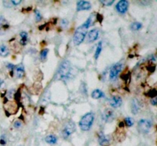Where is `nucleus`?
Listing matches in <instances>:
<instances>
[{
	"label": "nucleus",
	"mask_w": 157,
	"mask_h": 146,
	"mask_svg": "<svg viewBox=\"0 0 157 146\" xmlns=\"http://www.w3.org/2000/svg\"><path fill=\"white\" fill-rule=\"evenodd\" d=\"M88 26L87 25L84 23L81 26H79L77 29H76L74 35V43L75 45H79L83 43V41L84 40V38L87 33V29H88Z\"/></svg>",
	"instance_id": "nucleus-1"
},
{
	"label": "nucleus",
	"mask_w": 157,
	"mask_h": 146,
	"mask_svg": "<svg viewBox=\"0 0 157 146\" xmlns=\"http://www.w3.org/2000/svg\"><path fill=\"white\" fill-rule=\"evenodd\" d=\"M71 73V62L68 60H65L60 65L57 73V79L65 80L70 76Z\"/></svg>",
	"instance_id": "nucleus-2"
},
{
	"label": "nucleus",
	"mask_w": 157,
	"mask_h": 146,
	"mask_svg": "<svg viewBox=\"0 0 157 146\" xmlns=\"http://www.w3.org/2000/svg\"><path fill=\"white\" fill-rule=\"evenodd\" d=\"M94 115L92 112H88L85 114L81 119L80 120L79 126L82 131H89L94 123Z\"/></svg>",
	"instance_id": "nucleus-3"
},
{
	"label": "nucleus",
	"mask_w": 157,
	"mask_h": 146,
	"mask_svg": "<svg viewBox=\"0 0 157 146\" xmlns=\"http://www.w3.org/2000/svg\"><path fill=\"white\" fill-rule=\"evenodd\" d=\"M151 128L152 122L149 119H140L138 122V130L141 133H149Z\"/></svg>",
	"instance_id": "nucleus-4"
},
{
	"label": "nucleus",
	"mask_w": 157,
	"mask_h": 146,
	"mask_svg": "<svg viewBox=\"0 0 157 146\" xmlns=\"http://www.w3.org/2000/svg\"><path fill=\"white\" fill-rule=\"evenodd\" d=\"M76 129V125L73 121H69L65 124V127L62 130V135L65 139H68L72 135Z\"/></svg>",
	"instance_id": "nucleus-5"
},
{
	"label": "nucleus",
	"mask_w": 157,
	"mask_h": 146,
	"mask_svg": "<svg viewBox=\"0 0 157 146\" xmlns=\"http://www.w3.org/2000/svg\"><path fill=\"white\" fill-rule=\"evenodd\" d=\"M123 69V64L121 62H117L111 67L110 70V79L114 80L117 78V76Z\"/></svg>",
	"instance_id": "nucleus-6"
},
{
	"label": "nucleus",
	"mask_w": 157,
	"mask_h": 146,
	"mask_svg": "<svg viewBox=\"0 0 157 146\" xmlns=\"http://www.w3.org/2000/svg\"><path fill=\"white\" fill-rule=\"evenodd\" d=\"M102 120L106 123L113 122L115 118V112L111 109H106L101 115Z\"/></svg>",
	"instance_id": "nucleus-7"
},
{
	"label": "nucleus",
	"mask_w": 157,
	"mask_h": 146,
	"mask_svg": "<svg viewBox=\"0 0 157 146\" xmlns=\"http://www.w3.org/2000/svg\"><path fill=\"white\" fill-rule=\"evenodd\" d=\"M128 6H129V2L126 0H121L118 3L116 4V9L119 13L120 14H124L128 10Z\"/></svg>",
	"instance_id": "nucleus-8"
},
{
	"label": "nucleus",
	"mask_w": 157,
	"mask_h": 146,
	"mask_svg": "<svg viewBox=\"0 0 157 146\" xmlns=\"http://www.w3.org/2000/svg\"><path fill=\"white\" fill-rule=\"evenodd\" d=\"M122 103V98L120 96H118V95H113L109 99L110 106L112 108H114V109L120 107Z\"/></svg>",
	"instance_id": "nucleus-9"
},
{
	"label": "nucleus",
	"mask_w": 157,
	"mask_h": 146,
	"mask_svg": "<svg viewBox=\"0 0 157 146\" xmlns=\"http://www.w3.org/2000/svg\"><path fill=\"white\" fill-rule=\"evenodd\" d=\"M142 106H141V102H140V100L137 98H133L132 99L131 102V112L133 115H137L139 112L140 111Z\"/></svg>",
	"instance_id": "nucleus-10"
},
{
	"label": "nucleus",
	"mask_w": 157,
	"mask_h": 146,
	"mask_svg": "<svg viewBox=\"0 0 157 146\" xmlns=\"http://www.w3.org/2000/svg\"><path fill=\"white\" fill-rule=\"evenodd\" d=\"M91 8V4L87 1H78L77 2V10H89Z\"/></svg>",
	"instance_id": "nucleus-11"
},
{
	"label": "nucleus",
	"mask_w": 157,
	"mask_h": 146,
	"mask_svg": "<svg viewBox=\"0 0 157 146\" xmlns=\"http://www.w3.org/2000/svg\"><path fill=\"white\" fill-rule=\"evenodd\" d=\"M99 37V31L98 29H91L87 33V42L88 43H93L96 41Z\"/></svg>",
	"instance_id": "nucleus-12"
},
{
	"label": "nucleus",
	"mask_w": 157,
	"mask_h": 146,
	"mask_svg": "<svg viewBox=\"0 0 157 146\" xmlns=\"http://www.w3.org/2000/svg\"><path fill=\"white\" fill-rule=\"evenodd\" d=\"M98 142L100 145H108L110 142V138L109 135H104V133H100L98 137Z\"/></svg>",
	"instance_id": "nucleus-13"
},
{
	"label": "nucleus",
	"mask_w": 157,
	"mask_h": 146,
	"mask_svg": "<svg viewBox=\"0 0 157 146\" xmlns=\"http://www.w3.org/2000/svg\"><path fill=\"white\" fill-rule=\"evenodd\" d=\"M25 74V68L24 65L22 64L17 65L16 68H15V75L18 79H22Z\"/></svg>",
	"instance_id": "nucleus-14"
},
{
	"label": "nucleus",
	"mask_w": 157,
	"mask_h": 146,
	"mask_svg": "<svg viewBox=\"0 0 157 146\" xmlns=\"http://www.w3.org/2000/svg\"><path fill=\"white\" fill-rule=\"evenodd\" d=\"M91 97L94 99H99V98L104 97V92L100 89H95L91 93Z\"/></svg>",
	"instance_id": "nucleus-15"
},
{
	"label": "nucleus",
	"mask_w": 157,
	"mask_h": 146,
	"mask_svg": "<svg viewBox=\"0 0 157 146\" xmlns=\"http://www.w3.org/2000/svg\"><path fill=\"white\" fill-rule=\"evenodd\" d=\"M20 44L22 45H25L27 43H28V33L26 32H22L20 33Z\"/></svg>",
	"instance_id": "nucleus-16"
},
{
	"label": "nucleus",
	"mask_w": 157,
	"mask_h": 146,
	"mask_svg": "<svg viewBox=\"0 0 157 146\" xmlns=\"http://www.w3.org/2000/svg\"><path fill=\"white\" fill-rule=\"evenodd\" d=\"M45 142L50 145H55L57 143V137L55 136V135H48V136L45 138Z\"/></svg>",
	"instance_id": "nucleus-17"
},
{
	"label": "nucleus",
	"mask_w": 157,
	"mask_h": 146,
	"mask_svg": "<svg viewBox=\"0 0 157 146\" xmlns=\"http://www.w3.org/2000/svg\"><path fill=\"white\" fill-rule=\"evenodd\" d=\"M9 48L6 45H0V56H2V57H6V56H9Z\"/></svg>",
	"instance_id": "nucleus-18"
},
{
	"label": "nucleus",
	"mask_w": 157,
	"mask_h": 146,
	"mask_svg": "<svg viewBox=\"0 0 157 146\" xmlns=\"http://www.w3.org/2000/svg\"><path fill=\"white\" fill-rule=\"evenodd\" d=\"M141 28H142V24L139 22H134L130 25V29L133 31H137V30L140 29Z\"/></svg>",
	"instance_id": "nucleus-19"
},
{
	"label": "nucleus",
	"mask_w": 157,
	"mask_h": 146,
	"mask_svg": "<svg viewBox=\"0 0 157 146\" xmlns=\"http://www.w3.org/2000/svg\"><path fill=\"white\" fill-rule=\"evenodd\" d=\"M101 52H102V43L101 42H100V43H98L96 51H95V54H94V59H97Z\"/></svg>",
	"instance_id": "nucleus-20"
},
{
	"label": "nucleus",
	"mask_w": 157,
	"mask_h": 146,
	"mask_svg": "<svg viewBox=\"0 0 157 146\" xmlns=\"http://www.w3.org/2000/svg\"><path fill=\"white\" fill-rule=\"evenodd\" d=\"M124 122H125V124L128 126V127H131L134 124V120L133 118H130V117H127L124 119Z\"/></svg>",
	"instance_id": "nucleus-21"
},
{
	"label": "nucleus",
	"mask_w": 157,
	"mask_h": 146,
	"mask_svg": "<svg viewBox=\"0 0 157 146\" xmlns=\"http://www.w3.org/2000/svg\"><path fill=\"white\" fill-rule=\"evenodd\" d=\"M48 48H44L41 52V54H40V56H41V59L42 60H45L48 56Z\"/></svg>",
	"instance_id": "nucleus-22"
},
{
	"label": "nucleus",
	"mask_w": 157,
	"mask_h": 146,
	"mask_svg": "<svg viewBox=\"0 0 157 146\" xmlns=\"http://www.w3.org/2000/svg\"><path fill=\"white\" fill-rule=\"evenodd\" d=\"M100 2H101L103 5H104V6H111L112 4L114 2V0H111V1H105V0H100Z\"/></svg>",
	"instance_id": "nucleus-23"
},
{
	"label": "nucleus",
	"mask_w": 157,
	"mask_h": 146,
	"mask_svg": "<svg viewBox=\"0 0 157 146\" xmlns=\"http://www.w3.org/2000/svg\"><path fill=\"white\" fill-rule=\"evenodd\" d=\"M35 19L37 21H40L41 19V14L39 10H35Z\"/></svg>",
	"instance_id": "nucleus-24"
},
{
	"label": "nucleus",
	"mask_w": 157,
	"mask_h": 146,
	"mask_svg": "<svg viewBox=\"0 0 157 146\" xmlns=\"http://www.w3.org/2000/svg\"><path fill=\"white\" fill-rule=\"evenodd\" d=\"M14 127L15 128H19L22 127V122L19 120H16L15 122H14Z\"/></svg>",
	"instance_id": "nucleus-25"
},
{
	"label": "nucleus",
	"mask_w": 157,
	"mask_h": 146,
	"mask_svg": "<svg viewBox=\"0 0 157 146\" xmlns=\"http://www.w3.org/2000/svg\"><path fill=\"white\" fill-rule=\"evenodd\" d=\"M3 5L7 8H10L12 6L11 1H3Z\"/></svg>",
	"instance_id": "nucleus-26"
},
{
	"label": "nucleus",
	"mask_w": 157,
	"mask_h": 146,
	"mask_svg": "<svg viewBox=\"0 0 157 146\" xmlns=\"http://www.w3.org/2000/svg\"><path fill=\"white\" fill-rule=\"evenodd\" d=\"M11 2L12 4V6H17V5H19L22 2V1L21 0H19V1H14V0H12V1H11Z\"/></svg>",
	"instance_id": "nucleus-27"
},
{
	"label": "nucleus",
	"mask_w": 157,
	"mask_h": 146,
	"mask_svg": "<svg viewBox=\"0 0 157 146\" xmlns=\"http://www.w3.org/2000/svg\"><path fill=\"white\" fill-rule=\"evenodd\" d=\"M0 143H1L2 145H5V144H6V139H5V138H4L3 139V137L2 136V138H1V140H0Z\"/></svg>",
	"instance_id": "nucleus-28"
},
{
	"label": "nucleus",
	"mask_w": 157,
	"mask_h": 146,
	"mask_svg": "<svg viewBox=\"0 0 157 146\" xmlns=\"http://www.w3.org/2000/svg\"><path fill=\"white\" fill-rule=\"evenodd\" d=\"M150 102H151V104L153 106H156V98H153V99H151Z\"/></svg>",
	"instance_id": "nucleus-29"
},
{
	"label": "nucleus",
	"mask_w": 157,
	"mask_h": 146,
	"mask_svg": "<svg viewBox=\"0 0 157 146\" xmlns=\"http://www.w3.org/2000/svg\"><path fill=\"white\" fill-rule=\"evenodd\" d=\"M7 67H8V68L9 69V70L12 71L13 70V68H14V67H15V66H14V65H13L12 64H8Z\"/></svg>",
	"instance_id": "nucleus-30"
},
{
	"label": "nucleus",
	"mask_w": 157,
	"mask_h": 146,
	"mask_svg": "<svg viewBox=\"0 0 157 146\" xmlns=\"http://www.w3.org/2000/svg\"><path fill=\"white\" fill-rule=\"evenodd\" d=\"M20 146H22V145H20Z\"/></svg>",
	"instance_id": "nucleus-31"
}]
</instances>
